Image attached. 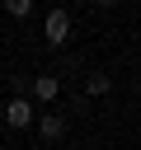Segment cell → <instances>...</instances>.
<instances>
[{"mask_svg": "<svg viewBox=\"0 0 141 150\" xmlns=\"http://www.w3.org/2000/svg\"><path fill=\"white\" fill-rule=\"evenodd\" d=\"M42 33H47V42L52 47H61L66 38H70V14L56 5V9H47V19H42Z\"/></svg>", "mask_w": 141, "mask_h": 150, "instance_id": "obj_1", "label": "cell"}, {"mask_svg": "<svg viewBox=\"0 0 141 150\" xmlns=\"http://www.w3.org/2000/svg\"><path fill=\"white\" fill-rule=\"evenodd\" d=\"M5 122H9L14 131H24V127H33V122H38V117H33V103H28L24 94H19V98H9V103H5Z\"/></svg>", "mask_w": 141, "mask_h": 150, "instance_id": "obj_2", "label": "cell"}, {"mask_svg": "<svg viewBox=\"0 0 141 150\" xmlns=\"http://www.w3.org/2000/svg\"><path fill=\"white\" fill-rule=\"evenodd\" d=\"M56 94H61V80H56V75H38V80H33V98L56 103Z\"/></svg>", "mask_w": 141, "mask_h": 150, "instance_id": "obj_3", "label": "cell"}, {"mask_svg": "<svg viewBox=\"0 0 141 150\" xmlns=\"http://www.w3.org/2000/svg\"><path fill=\"white\" fill-rule=\"evenodd\" d=\"M38 131H42V141H56V136L66 131V117H56V112H47V117H38Z\"/></svg>", "mask_w": 141, "mask_h": 150, "instance_id": "obj_4", "label": "cell"}, {"mask_svg": "<svg viewBox=\"0 0 141 150\" xmlns=\"http://www.w3.org/2000/svg\"><path fill=\"white\" fill-rule=\"evenodd\" d=\"M108 89H113V80H108V75H89V80H85V94H89V98H103Z\"/></svg>", "mask_w": 141, "mask_h": 150, "instance_id": "obj_5", "label": "cell"}, {"mask_svg": "<svg viewBox=\"0 0 141 150\" xmlns=\"http://www.w3.org/2000/svg\"><path fill=\"white\" fill-rule=\"evenodd\" d=\"M5 14L9 19H28L33 14V0H5Z\"/></svg>", "mask_w": 141, "mask_h": 150, "instance_id": "obj_6", "label": "cell"}, {"mask_svg": "<svg viewBox=\"0 0 141 150\" xmlns=\"http://www.w3.org/2000/svg\"><path fill=\"white\" fill-rule=\"evenodd\" d=\"M94 5H103V9H108V5H118V0H94Z\"/></svg>", "mask_w": 141, "mask_h": 150, "instance_id": "obj_7", "label": "cell"}]
</instances>
